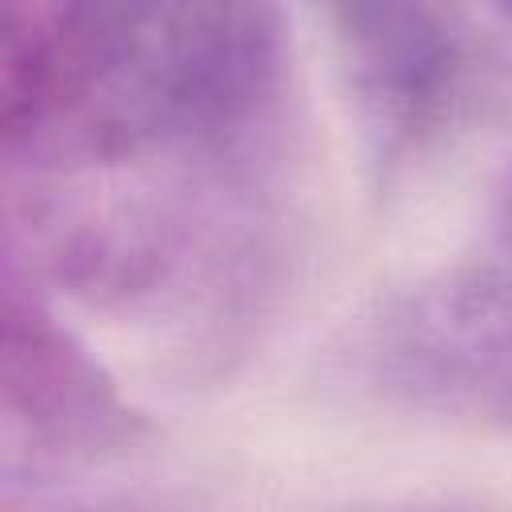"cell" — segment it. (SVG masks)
Listing matches in <instances>:
<instances>
[{"instance_id":"cell-6","label":"cell","mask_w":512,"mask_h":512,"mask_svg":"<svg viewBox=\"0 0 512 512\" xmlns=\"http://www.w3.org/2000/svg\"><path fill=\"white\" fill-rule=\"evenodd\" d=\"M500 4H504V12H508V16H512V0H500Z\"/></svg>"},{"instance_id":"cell-1","label":"cell","mask_w":512,"mask_h":512,"mask_svg":"<svg viewBox=\"0 0 512 512\" xmlns=\"http://www.w3.org/2000/svg\"><path fill=\"white\" fill-rule=\"evenodd\" d=\"M276 0H32L4 12L0 132L72 172L236 132L280 80Z\"/></svg>"},{"instance_id":"cell-4","label":"cell","mask_w":512,"mask_h":512,"mask_svg":"<svg viewBox=\"0 0 512 512\" xmlns=\"http://www.w3.org/2000/svg\"><path fill=\"white\" fill-rule=\"evenodd\" d=\"M0 392L8 424L44 460L96 464L144 436V416L104 364L20 284H4Z\"/></svg>"},{"instance_id":"cell-5","label":"cell","mask_w":512,"mask_h":512,"mask_svg":"<svg viewBox=\"0 0 512 512\" xmlns=\"http://www.w3.org/2000/svg\"><path fill=\"white\" fill-rule=\"evenodd\" d=\"M500 240H504V244H508V252H512V184H508L504 204H500Z\"/></svg>"},{"instance_id":"cell-3","label":"cell","mask_w":512,"mask_h":512,"mask_svg":"<svg viewBox=\"0 0 512 512\" xmlns=\"http://www.w3.org/2000/svg\"><path fill=\"white\" fill-rule=\"evenodd\" d=\"M384 380L444 408H512V256L408 292L376 332Z\"/></svg>"},{"instance_id":"cell-2","label":"cell","mask_w":512,"mask_h":512,"mask_svg":"<svg viewBox=\"0 0 512 512\" xmlns=\"http://www.w3.org/2000/svg\"><path fill=\"white\" fill-rule=\"evenodd\" d=\"M344 88L380 160L440 136L464 96V0H316Z\"/></svg>"}]
</instances>
